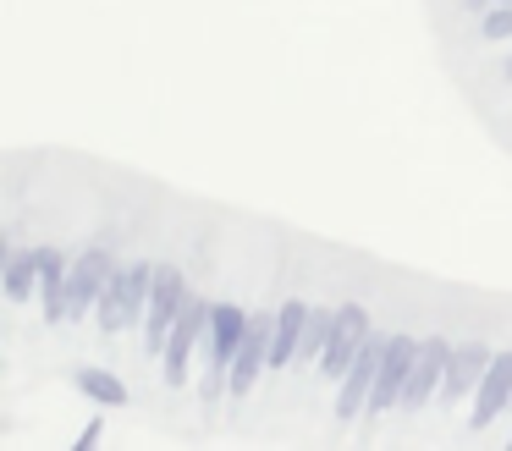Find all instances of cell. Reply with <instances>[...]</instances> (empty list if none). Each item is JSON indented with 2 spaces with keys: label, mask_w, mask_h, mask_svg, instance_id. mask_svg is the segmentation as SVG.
I'll return each instance as SVG.
<instances>
[{
  "label": "cell",
  "mask_w": 512,
  "mask_h": 451,
  "mask_svg": "<svg viewBox=\"0 0 512 451\" xmlns=\"http://www.w3.org/2000/svg\"><path fill=\"white\" fill-rule=\"evenodd\" d=\"M67 275L72 259L61 248H39V297H45V319L50 325H67Z\"/></svg>",
  "instance_id": "obj_13"
},
{
  "label": "cell",
  "mask_w": 512,
  "mask_h": 451,
  "mask_svg": "<svg viewBox=\"0 0 512 451\" xmlns=\"http://www.w3.org/2000/svg\"><path fill=\"white\" fill-rule=\"evenodd\" d=\"M369 308L364 303H342L336 308V325H331V341H325V352H320V363H314V369H320V380H342L347 374V363L358 358V347H364V336H369Z\"/></svg>",
  "instance_id": "obj_6"
},
{
  "label": "cell",
  "mask_w": 512,
  "mask_h": 451,
  "mask_svg": "<svg viewBox=\"0 0 512 451\" xmlns=\"http://www.w3.org/2000/svg\"><path fill=\"white\" fill-rule=\"evenodd\" d=\"M243 330H248L243 308H237V303H215L210 330H204V369H226V374H232V358H237Z\"/></svg>",
  "instance_id": "obj_11"
},
{
  "label": "cell",
  "mask_w": 512,
  "mask_h": 451,
  "mask_svg": "<svg viewBox=\"0 0 512 451\" xmlns=\"http://www.w3.org/2000/svg\"><path fill=\"white\" fill-rule=\"evenodd\" d=\"M303 325H309V303L303 297H287V303L276 308V330H270V369H287V363H298V341H303Z\"/></svg>",
  "instance_id": "obj_12"
},
{
  "label": "cell",
  "mask_w": 512,
  "mask_h": 451,
  "mask_svg": "<svg viewBox=\"0 0 512 451\" xmlns=\"http://www.w3.org/2000/svg\"><path fill=\"white\" fill-rule=\"evenodd\" d=\"M210 314H215L210 297L188 292V303H182L177 325H171L166 352H160V363H166V385H182V380H188V369H193V347H199L204 330H210Z\"/></svg>",
  "instance_id": "obj_5"
},
{
  "label": "cell",
  "mask_w": 512,
  "mask_h": 451,
  "mask_svg": "<svg viewBox=\"0 0 512 451\" xmlns=\"http://www.w3.org/2000/svg\"><path fill=\"white\" fill-rule=\"evenodd\" d=\"M490 341H463V347H452V363H446V380H441V402H463V396L479 391V380H485L490 369Z\"/></svg>",
  "instance_id": "obj_9"
},
{
  "label": "cell",
  "mask_w": 512,
  "mask_h": 451,
  "mask_svg": "<svg viewBox=\"0 0 512 451\" xmlns=\"http://www.w3.org/2000/svg\"><path fill=\"white\" fill-rule=\"evenodd\" d=\"M386 347H391L386 330H369L364 347H358V358L347 363V374L336 380V418H342V424H353V418L369 407V391H375V374H380V358H386Z\"/></svg>",
  "instance_id": "obj_4"
},
{
  "label": "cell",
  "mask_w": 512,
  "mask_h": 451,
  "mask_svg": "<svg viewBox=\"0 0 512 451\" xmlns=\"http://www.w3.org/2000/svg\"><path fill=\"white\" fill-rule=\"evenodd\" d=\"M419 347L424 341H413V336H391L386 358H380V374H375V391H369V407H364L369 418L391 413V407L402 402V385H408V369H413V358H419Z\"/></svg>",
  "instance_id": "obj_8"
},
{
  "label": "cell",
  "mask_w": 512,
  "mask_h": 451,
  "mask_svg": "<svg viewBox=\"0 0 512 451\" xmlns=\"http://www.w3.org/2000/svg\"><path fill=\"white\" fill-rule=\"evenodd\" d=\"M507 407H512V352H496L490 369H485V380H479V391H474V413H468V424L490 429Z\"/></svg>",
  "instance_id": "obj_10"
},
{
  "label": "cell",
  "mask_w": 512,
  "mask_h": 451,
  "mask_svg": "<svg viewBox=\"0 0 512 451\" xmlns=\"http://www.w3.org/2000/svg\"><path fill=\"white\" fill-rule=\"evenodd\" d=\"M6 264H12V237L0 231V281H6Z\"/></svg>",
  "instance_id": "obj_18"
},
{
  "label": "cell",
  "mask_w": 512,
  "mask_h": 451,
  "mask_svg": "<svg viewBox=\"0 0 512 451\" xmlns=\"http://www.w3.org/2000/svg\"><path fill=\"white\" fill-rule=\"evenodd\" d=\"M479 39L485 44H507L512 39V6L507 0H496L490 11H479Z\"/></svg>",
  "instance_id": "obj_17"
},
{
  "label": "cell",
  "mask_w": 512,
  "mask_h": 451,
  "mask_svg": "<svg viewBox=\"0 0 512 451\" xmlns=\"http://www.w3.org/2000/svg\"><path fill=\"white\" fill-rule=\"evenodd\" d=\"M331 325H336V308H309V325H303L298 358H320L325 341H331Z\"/></svg>",
  "instance_id": "obj_16"
},
{
  "label": "cell",
  "mask_w": 512,
  "mask_h": 451,
  "mask_svg": "<svg viewBox=\"0 0 512 451\" xmlns=\"http://www.w3.org/2000/svg\"><path fill=\"white\" fill-rule=\"evenodd\" d=\"M501 83H512V50L501 55Z\"/></svg>",
  "instance_id": "obj_19"
},
{
  "label": "cell",
  "mask_w": 512,
  "mask_h": 451,
  "mask_svg": "<svg viewBox=\"0 0 512 451\" xmlns=\"http://www.w3.org/2000/svg\"><path fill=\"white\" fill-rule=\"evenodd\" d=\"M111 275H116V248L105 237H94L89 248L72 259V275H67V325L83 319L89 308H100V292H105Z\"/></svg>",
  "instance_id": "obj_3"
},
{
  "label": "cell",
  "mask_w": 512,
  "mask_h": 451,
  "mask_svg": "<svg viewBox=\"0 0 512 451\" xmlns=\"http://www.w3.org/2000/svg\"><path fill=\"white\" fill-rule=\"evenodd\" d=\"M39 286V248H17L12 264H6V281H0V292L12 297V303H28Z\"/></svg>",
  "instance_id": "obj_15"
},
{
  "label": "cell",
  "mask_w": 512,
  "mask_h": 451,
  "mask_svg": "<svg viewBox=\"0 0 512 451\" xmlns=\"http://www.w3.org/2000/svg\"><path fill=\"white\" fill-rule=\"evenodd\" d=\"M182 303H188V275L177 264H155V292H149V308H144V358L166 352Z\"/></svg>",
  "instance_id": "obj_2"
},
{
  "label": "cell",
  "mask_w": 512,
  "mask_h": 451,
  "mask_svg": "<svg viewBox=\"0 0 512 451\" xmlns=\"http://www.w3.org/2000/svg\"><path fill=\"white\" fill-rule=\"evenodd\" d=\"M149 292H155V264H149V259L116 264V275L105 281V292H100V308H94L105 336L133 330L138 319H144V308H149Z\"/></svg>",
  "instance_id": "obj_1"
},
{
  "label": "cell",
  "mask_w": 512,
  "mask_h": 451,
  "mask_svg": "<svg viewBox=\"0 0 512 451\" xmlns=\"http://www.w3.org/2000/svg\"><path fill=\"white\" fill-rule=\"evenodd\" d=\"M507 6H512V0H507Z\"/></svg>",
  "instance_id": "obj_20"
},
{
  "label": "cell",
  "mask_w": 512,
  "mask_h": 451,
  "mask_svg": "<svg viewBox=\"0 0 512 451\" xmlns=\"http://www.w3.org/2000/svg\"><path fill=\"white\" fill-rule=\"evenodd\" d=\"M72 385H78L94 407H127L133 402V391H127L111 369H94V363H78V369H72Z\"/></svg>",
  "instance_id": "obj_14"
},
{
  "label": "cell",
  "mask_w": 512,
  "mask_h": 451,
  "mask_svg": "<svg viewBox=\"0 0 512 451\" xmlns=\"http://www.w3.org/2000/svg\"><path fill=\"white\" fill-rule=\"evenodd\" d=\"M446 363H452V341H446V336H424V347H419V358H413V369H408V385H402V402L397 407H408V413L430 407L435 396H441Z\"/></svg>",
  "instance_id": "obj_7"
}]
</instances>
